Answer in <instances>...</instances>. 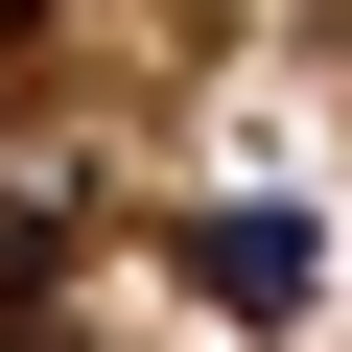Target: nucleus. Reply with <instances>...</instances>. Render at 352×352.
Instances as JSON below:
<instances>
[{"instance_id": "nucleus-1", "label": "nucleus", "mask_w": 352, "mask_h": 352, "mask_svg": "<svg viewBox=\"0 0 352 352\" xmlns=\"http://www.w3.org/2000/svg\"><path fill=\"white\" fill-rule=\"evenodd\" d=\"M188 282H212L235 329H305V282H329V258H305V212H188Z\"/></svg>"}, {"instance_id": "nucleus-3", "label": "nucleus", "mask_w": 352, "mask_h": 352, "mask_svg": "<svg viewBox=\"0 0 352 352\" xmlns=\"http://www.w3.org/2000/svg\"><path fill=\"white\" fill-rule=\"evenodd\" d=\"M24 24H47V0H0V47H24Z\"/></svg>"}, {"instance_id": "nucleus-2", "label": "nucleus", "mask_w": 352, "mask_h": 352, "mask_svg": "<svg viewBox=\"0 0 352 352\" xmlns=\"http://www.w3.org/2000/svg\"><path fill=\"white\" fill-rule=\"evenodd\" d=\"M24 282H47V188H0V305H24Z\"/></svg>"}]
</instances>
